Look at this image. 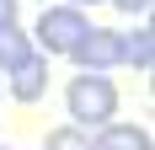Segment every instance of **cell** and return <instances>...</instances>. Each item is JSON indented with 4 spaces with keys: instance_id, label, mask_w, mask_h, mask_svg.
Here are the masks:
<instances>
[{
    "instance_id": "obj_9",
    "label": "cell",
    "mask_w": 155,
    "mask_h": 150,
    "mask_svg": "<svg viewBox=\"0 0 155 150\" xmlns=\"http://www.w3.org/2000/svg\"><path fill=\"white\" fill-rule=\"evenodd\" d=\"M112 5H118L123 16H144V11H150V0H112Z\"/></svg>"
},
{
    "instance_id": "obj_10",
    "label": "cell",
    "mask_w": 155,
    "mask_h": 150,
    "mask_svg": "<svg viewBox=\"0 0 155 150\" xmlns=\"http://www.w3.org/2000/svg\"><path fill=\"white\" fill-rule=\"evenodd\" d=\"M16 27V0H0V32Z\"/></svg>"
},
{
    "instance_id": "obj_7",
    "label": "cell",
    "mask_w": 155,
    "mask_h": 150,
    "mask_svg": "<svg viewBox=\"0 0 155 150\" xmlns=\"http://www.w3.org/2000/svg\"><path fill=\"white\" fill-rule=\"evenodd\" d=\"M27 54H32V43H27L21 27H5V32H0V70H16Z\"/></svg>"
},
{
    "instance_id": "obj_2",
    "label": "cell",
    "mask_w": 155,
    "mask_h": 150,
    "mask_svg": "<svg viewBox=\"0 0 155 150\" xmlns=\"http://www.w3.org/2000/svg\"><path fill=\"white\" fill-rule=\"evenodd\" d=\"M86 32H91V22L75 5H43V16H38V48L43 54H70Z\"/></svg>"
},
{
    "instance_id": "obj_3",
    "label": "cell",
    "mask_w": 155,
    "mask_h": 150,
    "mask_svg": "<svg viewBox=\"0 0 155 150\" xmlns=\"http://www.w3.org/2000/svg\"><path fill=\"white\" fill-rule=\"evenodd\" d=\"M70 59H75V70H80V75H107L112 64H118V32L91 27L75 48H70Z\"/></svg>"
},
{
    "instance_id": "obj_5",
    "label": "cell",
    "mask_w": 155,
    "mask_h": 150,
    "mask_svg": "<svg viewBox=\"0 0 155 150\" xmlns=\"http://www.w3.org/2000/svg\"><path fill=\"white\" fill-rule=\"evenodd\" d=\"M91 150H155V145H150V129L139 123H102Z\"/></svg>"
},
{
    "instance_id": "obj_1",
    "label": "cell",
    "mask_w": 155,
    "mask_h": 150,
    "mask_svg": "<svg viewBox=\"0 0 155 150\" xmlns=\"http://www.w3.org/2000/svg\"><path fill=\"white\" fill-rule=\"evenodd\" d=\"M64 107H70L75 129H102V123H112V113H118V86H112V75H75V80L64 86Z\"/></svg>"
},
{
    "instance_id": "obj_11",
    "label": "cell",
    "mask_w": 155,
    "mask_h": 150,
    "mask_svg": "<svg viewBox=\"0 0 155 150\" xmlns=\"http://www.w3.org/2000/svg\"><path fill=\"white\" fill-rule=\"evenodd\" d=\"M70 5H75V11H86V5H102V0H70Z\"/></svg>"
},
{
    "instance_id": "obj_4",
    "label": "cell",
    "mask_w": 155,
    "mask_h": 150,
    "mask_svg": "<svg viewBox=\"0 0 155 150\" xmlns=\"http://www.w3.org/2000/svg\"><path fill=\"white\" fill-rule=\"evenodd\" d=\"M5 80H11V97H16V102H38V97L48 91V54L32 48L16 70H5Z\"/></svg>"
},
{
    "instance_id": "obj_12",
    "label": "cell",
    "mask_w": 155,
    "mask_h": 150,
    "mask_svg": "<svg viewBox=\"0 0 155 150\" xmlns=\"http://www.w3.org/2000/svg\"><path fill=\"white\" fill-rule=\"evenodd\" d=\"M43 5H48V0H43Z\"/></svg>"
},
{
    "instance_id": "obj_6",
    "label": "cell",
    "mask_w": 155,
    "mask_h": 150,
    "mask_svg": "<svg viewBox=\"0 0 155 150\" xmlns=\"http://www.w3.org/2000/svg\"><path fill=\"white\" fill-rule=\"evenodd\" d=\"M150 59H155L150 27H134V32H123V38H118V64H128V70H150Z\"/></svg>"
},
{
    "instance_id": "obj_8",
    "label": "cell",
    "mask_w": 155,
    "mask_h": 150,
    "mask_svg": "<svg viewBox=\"0 0 155 150\" xmlns=\"http://www.w3.org/2000/svg\"><path fill=\"white\" fill-rule=\"evenodd\" d=\"M48 150H91V139H86V129H48Z\"/></svg>"
}]
</instances>
